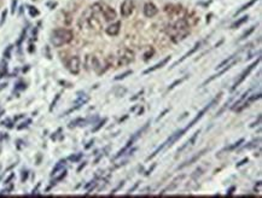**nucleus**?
<instances>
[{
	"label": "nucleus",
	"instance_id": "f3484780",
	"mask_svg": "<svg viewBox=\"0 0 262 198\" xmlns=\"http://www.w3.org/2000/svg\"><path fill=\"white\" fill-rule=\"evenodd\" d=\"M88 99H90V98H88V96L82 93V94H81V96H79V97H77V99L75 100V106H76L77 109H79V108H81L83 104H86L87 102H88Z\"/></svg>",
	"mask_w": 262,
	"mask_h": 198
},
{
	"label": "nucleus",
	"instance_id": "473e14b6",
	"mask_svg": "<svg viewBox=\"0 0 262 198\" xmlns=\"http://www.w3.org/2000/svg\"><path fill=\"white\" fill-rule=\"evenodd\" d=\"M106 122H108V119H103V120H102V121H100V122H99V123H98V125H97V126H96V127L92 129V132H97V131H99V129H100V128H102V127H103V126H104Z\"/></svg>",
	"mask_w": 262,
	"mask_h": 198
},
{
	"label": "nucleus",
	"instance_id": "6e6552de",
	"mask_svg": "<svg viewBox=\"0 0 262 198\" xmlns=\"http://www.w3.org/2000/svg\"><path fill=\"white\" fill-rule=\"evenodd\" d=\"M134 9V3L133 0H125L121 4V16L122 17H129L133 13Z\"/></svg>",
	"mask_w": 262,
	"mask_h": 198
},
{
	"label": "nucleus",
	"instance_id": "0eeeda50",
	"mask_svg": "<svg viewBox=\"0 0 262 198\" xmlns=\"http://www.w3.org/2000/svg\"><path fill=\"white\" fill-rule=\"evenodd\" d=\"M100 13L103 15L104 19L105 21H115L116 17H117V13H116V11L109 6V5H105V4H100Z\"/></svg>",
	"mask_w": 262,
	"mask_h": 198
},
{
	"label": "nucleus",
	"instance_id": "9d476101",
	"mask_svg": "<svg viewBox=\"0 0 262 198\" xmlns=\"http://www.w3.org/2000/svg\"><path fill=\"white\" fill-rule=\"evenodd\" d=\"M157 12H158V9L154 3H146L144 5V15L146 17L151 18V17L156 16Z\"/></svg>",
	"mask_w": 262,
	"mask_h": 198
},
{
	"label": "nucleus",
	"instance_id": "ddd939ff",
	"mask_svg": "<svg viewBox=\"0 0 262 198\" xmlns=\"http://www.w3.org/2000/svg\"><path fill=\"white\" fill-rule=\"evenodd\" d=\"M204 152H207V149H203L202 151H199V152H198L197 155H194V156H193L191 159H189V161H186L184 164L179 165V168H178V169H183V168H185V167H187V165H191L192 163H194L196 161H198V159H199V158H200L203 155H204Z\"/></svg>",
	"mask_w": 262,
	"mask_h": 198
},
{
	"label": "nucleus",
	"instance_id": "8fccbe9b",
	"mask_svg": "<svg viewBox=\"0 0 262 198\" xmlns=\"http://www.w3.org/2000/svg\"><path fill=\"white\" fill-rule=\"evenodd\" d=\"M138 186H139V182H137V184H135V185H134V186H133V187L129 190V193H132V192H133V191H134V190H135Z\"/></svg>",
	"mask_w": 262,
	"mask_h": 198
},
{
	"label": "nucleus",
	"instance_id": "72a5a7b5",
	"mask_svg": "<svg viewBox=\"0 0 262 198\" xmlns=\"http://www.w3.org/2000/svg\"><path fill=\"white\" fill-rule=\"evenodd\" d=\"M6 16H7V11L4 10V11H3V15H1V18H0V27L4 25V23H5V21H6Z\"/></svg>",
	"mask_w": 262,
	"mask_h": 198
},
{
	"label": "nucleus",
	"instance_id": "f704fd0d",
	"mask_svg": "<svg viewBox=\"0 0 262 198\" xmlns=\"http://www.w3.org/2000/svg\"><path fill=\"white\" fill-rule=\"evenodd\" d=\"M198 134H199V131H197L194 134H193V136L190 139V141H187V143L190 144V145H193L194 144V141H196V139H197V136H198Z\"/></svg>",
	"mask_w": 262,
	"mask_h": 198
},
{
	"label": "nucleus",
	"instance_id": "7c9ffc66",
	"mask_svg": "<svg viewBox=\"0 0 262 198\" xmlns=\"http://www.w3.org/2000/svg\"><path fill=\"white\" fill-rule=\"evenodd\" d=\"M11 52H12V45L7 46V47H6V50L4 51V57H5L6 59L11 58Z\"/></svg>",
	"mask_w": 262,
	"mask_h": 198
},
{
	"label": "nucleus",
	"instance_id": "09e8293b",
	"mask_svg": "<svg viewBox=\"0 0 262 198\" xmlns=\"http://www.w3.org/2000/svg\"><path fill=\"white\" fill-rule=\"evenodd\" d=\"M93 143H94V140H91V141H90V143H88V144H87V145H86V149H90V148H91V146L93 145Z\"/></svg>",
	"mask_w": 262,
	"mask_h": 198
},
{
	"label": "nucleus",
	"instance_id": "7ed1b4c3",
	"mask_svg": "<svg viewBox=\"0 0 262 198\" xmlns=\"http://www.w3.org/2000/svg\"><path fill=\"white\" fill-rule=\"evenodd\" d=\"M221 96H222V93L220 92V93H219V94H217V96H216V97H215V98H214V99H213V100H212V102H210V103H209V104H208L206 108H203V109H202V110L198 112L197 116H196V117H194V119H193V120H192V121H191V122H190V123H189V125L185 127V129H186V131H189L191 127H193V126H194V125H196V123H197V122H198V121H199V120H200L203 116H204V114H206V112H207L208 110H210V109H212V108H213L215 104H217V103H219V100L221 99Z\"/></svg>",
	"mask_w": 262,
	"mask_h": 198
},
{
	"label": "nucleus",
	"instance_id": "f257e3e1",
	"mask_svg": "<svg viewBox=\"0 0 262 198\" xmlns=\"http://www.w3.org/2000/svg\"><path fill=\"white\" fill-rule=\"evenodd\" d=\"M167 33L174 42H179L180 40H184L186 35L190 33V25L186 19L181 18L174 24H170L167 28Z\"/></svg>",
	"mask_w": 262,
	"mask_h": 198
},
{
	"label": "nucleus",
	"instance_id": "5701e85b",
	"mask_svg": "<svg viewBox=\"0 0 262 198\" xmlns=\"http://www.w3.org/2000/svg\"><path fill=\"white\" fill-rule=\"evenodd\" d=\"M76 126H85V120L83 119H76L75 121L70 122L69 128H73V127H76Z\"/></svg>",
	"mask_w": 262,
	"mask_h": 198
},
{
	"label": "nucleus",
	"instance_id": "b1692460",
	"mask_svg": "<svg viewBox=\"0 0 262 198\" xmlns=\"http://www.w3.org/2000/svg\"><path fill=\"white\" fill-rule=\"evenodd\" d=\"M7 74V64L5 62L0 63V77H4Z\"/></svg>",
	"mask_w": 262,
	"mask_h": 198
},
{
	"label": "nucleus",
	"instance_id": "a19ab883",
	"mask_svg": "<svg viewBox=\"0 0 262 198\" xmlns=\"http://www.w3.org/2000/svg\"><path fill=\"white\" fill-rule=\"evenodd\" d=\"M143 93H144V91H140V92H139V93H137L134 97H132V98H131V100H135V99H138V98H139V97H140Z\"/></svg>",
	"mask_w": 262,
	"mask_h": 198
},
{
	"label": "nucleus",
	"instance_id": "603ef678",
	"mask_svg": "<svg viewBox=\"0 0 262 198\" xmlns=\"http://www.w3.org/2000/svg\"><path fill=\"white\" fill-rule=\"evenodd\" d=\"M34 50H35V48H34V46H33V45H29V48H28V51H29V52L33 53V52H34Z\"/></svg>",
	"mask_w": 262,
	"mask_h": 198
},
{
	"label": "nucleus",
	"instance_id": "412c9836",
	"mask_svg": "<svg viewBox=\"0 0 262 198\" xmlns=\"http://www.w3.org/2000/svg\"><path fill=\"white\" fill-rule=\"evenodd\" d=\"M187 76H189V75H186V76H183L181 79H178V80H175V81H174V82H173V83L170 85V86H169L168 91H170V90H173V88H175L177 86H179L180 83H183V82H184V81H185V80L187 79Z\"/></svg>",
	"mask_w": 262,
	"mask_h": 198
},
{
	"label": "nucleus",
	"instance_id": "bb28decb",
	"mask_svg": "<svg viewBox=\"0 0 262 198\" xmlns=\"http://www.w3.org/2000/svg\"><path fill=\"white\" fill-rule=\"evenodd\" d=\"M244 143V139H239L237 143H235L233 145H231V146H228V148H226V150H228V151H231V150H235V149H237V148H239L242 144Z\"/></svg>",
	"mask_w": 262,
	"mask_h": 198
},
{
	"label": "nucleus",
	"instance_id": "e433bc0d",
	"mask_svg": "<svg viewBox=\"0 0 262 198\" xmlns=\"http://www.w3.org/2000/svg\"><path fill=\"white\" fill-rule=\"evenodd\" d=\"M1 125L6 126V127H9V128H12V121H11V120H6V121H4Z\"/></svg>",
	"mask_w": 262,
	"mask_h": 198
},
{
	"label": "nucleus",
	"instance_id": "f03ea898",
	"mask_svg": "<svg viewBox=\"0 0 262 198\" xmlns=\"http://www.w3.org/2000/svg\"><path fill=\"white\" fill-rule=\"evenodd\" d=\"M73 38H74V34L71 30L65 29V28H57V29H54L52 32L50 40L54 47H62V46L71 42Z\"/></svg>",
	"mask_w": 262,
	"mask_h": 198
},
{
	"label": "nucleus",
	"instance_id": "cd10ccee",
	"mask_svg": "<svg viewBox=\"0 0 262 198\" xmlns=\"http://www.w3.org/2000/svg\"><path fill=\"white\" fill-rule=\"evenodd\" d=\"M132 74H133V71H132V70H127V71H125L123 74H121V75H119V76H116V77H115V81L123 80V79H126L127 76H129V75H132Z\"/></svg>",
	"mask_w": 262,
	"mask_h": 198
},
{
	"label": "nucleus",
	"instance_id": "39448f33",
	"mask_svg": "<svg viewBox=\"0 0 262 198\" xmlns=\"http://www.w3.org/2000/svg\"><path fill=\"white\" fill-rule=\"evenodd\" d=\"M67 69L73 75H77L80 73V70H81V61H80V58L77 57V56H73V57H70L68 59Z\"/></svg>",
	"mask_w": 262,
	"mask_h": 198
},
{
	"label": "nucleus",
	"instance_id": "ea45409f",
	"mask_svg": "<svg viewBox=\"0 0 262 198\" xmlns=\"http://www.w3.org/2000/svg\"><path fill=\"white\" fill-rule=\"evenodd\" d=\"M168 111H169V109H166V110H164V111L162 112V114H161V115H160V116L157 117V120H156V121H160V120H161V119H162V117H163V116H164V115L167 114V112H168Z\"/></svg>",
	"mask_w": 262,
	"mask_h": 198
},
{
	"label": "nucleus",
	"instance_id": "2f4dec72",
	"mask_svg": "<svg viewBox=\"0 0 262 198\" xmlns=\"http://www.w3.org/2000/svg\"><path fill=\"white\" fill-rule=\"evenodd\" d=\"M30 123H32V120H30V119H28V120H25L24 122H22V123L17 127V129H19V131H21V129H24V128H27Z\"/></svg>",
	"mask_w": 262,
	"mask_h": 198
},
{
	"label": "nucleus",
	"instance_id": "423d86ee",
	"mask_svg": "<svg viewBox=\"0 0 262 198\" xmlns=\"http://www.w3.org/2000/svg\"><path fill=\"white\" fill-rule=\"evenodd\" d=\"M134 61V53L131 50H122L120 52V57H119V65H127L131 62Z\"/></svg>",
	"mask_w": 262,
	"mask_h": 198
},
{
	"label": "nucleus",
	"instance_id": "c03bdc74",
	"mask_svg": "<svg viewBox=\"0 0 262 198\" xmlns=\"http://www.w3.org/2000/svg\"><path fill=\"white\" fill-rule=\"evenodd\" d=\"M155 167H156V164H154V165H152V167L149 169V171H148L146 173H145V175H150V174H151V172L154 171V169H155Z\"/></svg>",
	"mask_w": 262,
	"mask_h": 198
},
{
	"label": "nucleus",
	"instance_id": "c756f323",
	"mask_svg": "<svg viewBox=\"0 0 262 198\" xmlns=\"http://www.w3.org/2000/svg\"><path fill=\"white\" fill-rule=\"evenodd\" d=\"M81 158H82V154H76V155H71V156H70L68 159H69L70 162H73V163H74V162H79Z\"/></svg>",
	"mask_w": 262,
	"mask_h": 198
},
{
	"label": "nucleus",
	"instance_id": "aec40b11",
	"mask_svg": "<svg viewBox=\"0 0 262 198\" xmlns=\"http://www.w3.org/2000/svg\"><path fill=\"white\" fill-rule=\"evenodd\" d=\"M256 1H258V0H250V1H249V3H246L245 5H243V6H242V7H240V9H239V10L237 11V12H236V16H237V15H239V13H242L243 11H245V10H248V9H249L250 6H252V5H254V4L256 3Z\"/></svg>",
	"mask_w": 262,
	"mask_h": 198
},
{
	"label": "nucleus",
	"instance_id": "2eb2a0df",
	"mask_svg": "<svg viewBox=\"0 0 262 198\" xmlns=\"http://www.w3.org/2000/svg\"><path fill=\"white\" fill-rule=\"evenodd\" d=\"M65 162H67L65 159H62V161H59V162H58V163L54 165V168L52 169V173H51V176H52V178H54L58 173H61V172L63 171L64 167H65V164H67Z\"/></svg>",
	"mask_w": 262,
	"mask_h": 198
},
{
	"label": "nucleus",
	"instance_id": "37998d69",
	"mask_svg": "<svg viewBox=\"0 0 262 198\" xmlns=\"http://www.w3.org/2000/svg\"><path fill=\"white\" fill-rule=\"evenodd\" d=\"M248 161H249L248 158H244L243 161H240V162H239V163L237 164V167H240V165H243V164H245V163H248Z\"/></svg>",
	"mask_w": 262,
	"mask_h": 198
},
{
	"label": "nucleus",
	"instance_id": "3c124183",
	"mask_svg": "<svg viewBox=\"0 0 262 198\" xmlns=\"http://www.w3.org/2000/svg\"><path fill=\"white\" fill-rule=\"evenodd\" d=\"M39 187H40V184H38V185H36V187H35V188L33 190V194H36V193H38V190H39Z\"/></svg>",
	"mask_w": 262,
	"mask_h": 198
},
{
	"label": "nucleus",
	"instance_id": "4c0bfd02",
	"mask_svg": "<svg viewBox=\"0 0 262 198\" xmlns=\"http://www.w3.org/2000/svg\"><path fill=\"white\" fill-rule=\"evenodd\" d=\"M16 7H17V0H12V4H11V11L15 12V11H16Z\"/></svg>",
	"mask_w": 262,
	"mask_h": 198
},
{
	"label": "nucleus",
	"instance_id": "4468645a",
	"mask_svg": "<svg viewBox=\"0 0 262 198\" xmlns=\"http://www.w3.org/2000/svg\"><path fill=\"white\" fill-rule=\"evenodd\" d=\"M169 59H170V57H166L164 59H162L160 63H157V64H155L154 67H151V68H149V69H146L144 71V74L146 75V74H150V73H152V71H155V70H157V69H161L162 67H164L168 62H169Z\"/></svg>",
	"mask_w": 262,
	"mask_h": 198
},
{
	"label": "nucleus",
	"instance_id": "1a4fd4ad",
	"mask_svg": "<svg viewBox=\"0 0 262 198\" xmlns=\"http://www.w3.org/2000/svg\"><path fill=\"white\" fill-rule=\"evenodd\" d=\"M237 62H238V61H233V62H232V63L229 62V63L227 64V67L225 65V68H223V69L221 68V70H220V73H217V74H215V75H213V76H210V77H209L208 80H206L204 82H203V85H202V86H207V85H208V83H210V82H212V81H214L215 79H217V77H220L221 75H223L225 73H227V71H228V70H229V69H231L232 67H233L235 64H237Z\"/></svg>",
	"mask_w": 262,
	"mask_h": 198
},
{
	"label": "nucleus",
	"instance_id": "393cba45",
	"mask_svg": "<svg viewBox=\"0 0 262 198\" xmlns=\"http://www.w3.org/2000/svg\"><path fill=\"white\" fill-rule=\"evenodd\" d=\"M260 98H261V92H258L257 94L255 93V94H252V96H250V97L248 96V98H246V102H248L249 104H251L252 102H256V100H258Z\"/></svg>",
	"mask_w": 262,
	"mask_h": 198
},
{
	"label": "nucleus",
	"instance_id": "a211bd4d",
	"mask_svg": "<svg viewBox=\"0 0 262 198\" xmlns=\"http://www.w3.org/2000/svg\"><path fill=\"white\" fill-rule=\"evenodd\" d=\"M133 143H134V141H133L132 139H129V141H128V143H127V145H126V146H125V148H123L122 150H120V151L117 152V155H116V156H115V158H120V157H122V156L125 155V152H126V151H127V150H128L129 148H132V145H133Z\"/></svg>",
	"mask_w": 262,
	"mask_h": 198
},
{
	"label": "nucleus",
	"instance_id": "864d4df0",
	"mask_svg": "<svg viewBox=\"0 0 262 198\" xmlns=\"http://www.w3.org/2000/svg\"><path fill=\"white\" fill-rule=\"evenodd\" d=\"M235 188H236V187H231V188L228 190V192H227V194H232V193H233V191H235Z\"/></svg>",
	"mask_w": 262,
	"mask_h": 198
},
{
	"label": "nucleus",
	"instance_id": "49530a36",
	"mask_svg": "<svg viewBox=\"0 0 262 198\" xmlns=\"http://www.w3.org/2000/svg\"><path fill=\"white\" fill-rule=\"evenodd\" d=\"M254 190H255V192H256V191H258V192L261 191V181H258V182H257V186H255V188H254Z\"/></svg>",
	"mask_w": 262,
	"mask_h": 198
},
{
	"label": "nucleus",
	"instance_id": "a878e982",
	"mask_svg": "<svg viewBox=\"0 0 262 198\" xmlns=\"http://www.w3.org/2000/svg\"><path fill=\"white\" fill-rule=\"evenodd\" d=\"M28 12H29V15H30L32 17L39 16V11H38V9L35 6H28Z\"/></svg>",
	"mask_w": 262,
	"mask_h": 198
},
{
	"label": "nucleus",
	"instance_id": "9b49d317",
	"mask_svg": "<svg viewBox=\"0 0 262 198\" xmlns=\"http://www.w3.org/2000/svg\"><path fill=\"white\" fill-rule=\"evenodd\" d=\"M200 45H202V42H200V41H199V42H196V44H194V46H193V47H192V48H191V50H190V51H189L187 53H185V54L183 56V57H181V58H180L179 61H177L175 63H174V64L171 65V68H174V67H177V65H178L179 63H183V62H184L185 59H187V58L190 57V56H192V54H193L194 52H197V51L199 50V47H200Z\"/></svg>",
	"mask_w": 262,
	"mask_h": 198
},
{
	"label": "nucleus",
	"instance_id": "4be33fe9",
	"mask_svg": "<svg viewBox=\"0 0 262 198\" xmlns=\"http://www.w3.org/2000/svg\"><path fill=\"white\" fill-rule=\"evenodd\" d=\"M235 57H236L235 54H233V56H229L228 58H226L225 61H222V62H221V63H220V64L216 67V69H221V68H223V67H225V65H227V64H228L231 61H233V59H235Z\"/></svg>",
	"mask_w": 262,
	"mask_h": 198
},
{
	"label": "nucleus",
	"instance_id": "dca6fc26",
	"mask_svg": "<svg viewBox=\"0 0 262 198\" xmlns=\"http://www.w3.org/2000/svg\"><path fill=\"white\" fill-rule=\"evenodd\" d=\"M250 92H251V90H249V91H246L245 93H243V94H242V97H240V98H239L237 102H235V103H233V105L231 106V110H236V109H237V108H238V106H239V105H240V104H242V103H243V102H244V100L248 98V96L250 94Z\"/></svg>",
	"mask_w": 262,
	"mask_h": 198
},
{
	"label": "nucleus",
	"instance_id": "f8f14e48",
	"mask_svg": "<svg viewBox=\"0 0 262 198\" xmlns=\"http://www.w3.org/2000/svg\"><path fill=\"white\" fill-rule=\"evenodd\" d=\"M120 28H121V22H115V23H111L110 25L106 27L105 32L110 36H116L120 33Z\"/></svg>",
	"mask_w": 262,
	"mask_h": 198
},
{
	"label": "nucleus",
	"instance_id": "20e7f679",
	"mask_svg": "<svg viewBox=\"0 0 262 198\" xmlns=\"http://www.w3.org/2000/svg\"><path fill=\"white\" fill-rule=\"evenodd\" d=\"M260 61H261V58L258 57V58H257V59H256L254 63H251V64H250V65H249V67H248V68H246V69H245V70H244V71L240 74V76L237 79V81L235 82L233 86H232V91H235V90H236V88L239 86V85H240V83H242V82H243V81H244V80H245V79L249 76V74H250V73L254 70V68H255V67H256V65L260 63Z\"/></svg>",
	"mask_w": 262,
	"mask_h": 198
},
{
	"label": "nucleus",
	"instance_id": "79ce46f5",
	"mask_svg": "<svg viewBox=\"0 0 262 198\" xmlns=\"http://www.w3.org/2000/svg\"><path fill=\"white\" fill-rule=\"evenodd\" d=\"M13 178H15V174H11V175H10V176H9V178H7L6 180H5V182H4V184H5V185H7V184H10V181H11V180H12Z\"/></svg>",
	"mask_w": 262,
	"mask_h": 198
},
{
	"label": "nucleus",
	"instance_id": "de8ad7c7",
	"mask_svg": "<svg viewBox=\"0 0 262 198\" xmlns=\"http://www.w3.org/2000/svg\"><path fill=\"white\" fill-rule=\"evenodd\" d=\"M85 167H86V162H83V163H82V164H81V165H80V167L77 168V172H81V171H82V169H83Z\"/></svg>",
	"mask_w": 262,
	"mask_h": 198
},
{
	"label": "nucleus",
	"instance_id": "6ab92c4d",
	"mask_svg": "<svg viewBox=\"0 0 262 198\" xmlns=\"http://www.w3.org/2000/svg\"><path fill=\"white\" fill-rule=\"evenodd\" d=\"M248 18H249L248 16H243V17H240L239 19H237V21H236L233 24L231 25V28H232V29H236V28H239L242 24H244V23L248 21Z\"/></svg>",
	"mask_w": 262,
	"mask_h": 198
},
{
	"label": "nucleus",
	"instance_id": "58836bf2",
	"mask_svg": "<svg viewBox=\"0 0 262 198\" xmlns=\"http://www.w3.org/2000/svg\"><path fill=\"white\" fill-rule=\"evenodd\" d=\"M58 99H59V94H57V96H56V99H54V100L52 102V104H51V108H50V110H52V109L54 108V104L57 103V100H58Z\"/></svg>",
	"mask_w": 262,
	"mask_h": 198
},
{
	"label": "nucleus",
	"instance_id": "c9c22d12",
	"mask_svg": "<svg viewBox=\"0 0 262 198\" xmlns=\"http://www.w3.org/2000/svg\"><path fill=\"white\" fill-rule=\"evenodd\" d=\"M12 185L10 186V187H7V188H5V190H3V191H0V194H10L11 193V191H12Z\"/></svg>",
	"mask_w": 262,
	"mask_h": 198
},
{
	"label": "nucleus",
	"instance_id": "c85d7f7f",
	"mask_svg": "<svg viewBox=\"0 0 262 198\" xmlns=\"http://www.w3.org/2000/svg\"><path fill=\"white\" fill-rule=\"evenodd\" d=\"M254 30H255V27H250L249 29H248V30H246V32H245V33H244V34H243V35L240 36L239 41H242V40H245V39H246V38H248V36H249V35H250L251 33H254Z\"/></svg>",
	"mask_w": 262,
	"mask_h": 198
},
{
	"label": "nucleus",
	"instance_id": "a18cd8bd",
	"mask_svg": "<svg viewBox=\"0 0 262 198\" xmlns=\"http://www.w3.org/2000/svg\"><path fill=\"white\" fill-rule=\"evenodd\" d=\"M27 178H28V172H23V175H22V181L24 182V181L27 180Z\"/></svg>",
	"mask_w": 262,
	"mask_h": 198
}]
</instances>
